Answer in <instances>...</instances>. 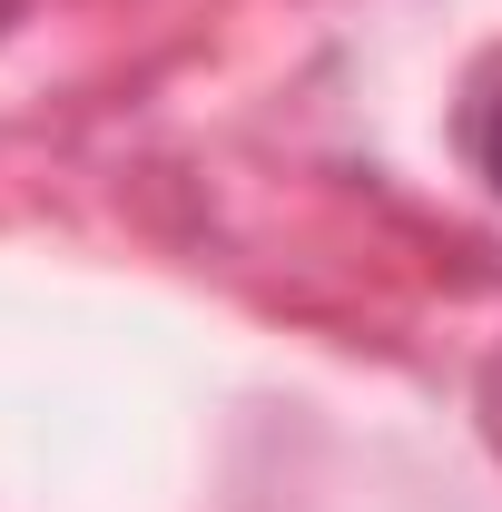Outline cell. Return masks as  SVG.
Masks as SVG:
<instances>
[{
    "instance_id": "1",
    "label": "cell",
    "mask_w": 502,
    "mask_h": 512,
    "mask_svg": "<svg viewBox=\"0 0 502 512\" xmlns=\"http://www.w3.org/2000/svg\"><path fill=\"white\" fill-rule=\"evenodd\" d=\"M483 168H493V188H502V119H493V138H483Z\"/></svg>"
}]
</instances>
